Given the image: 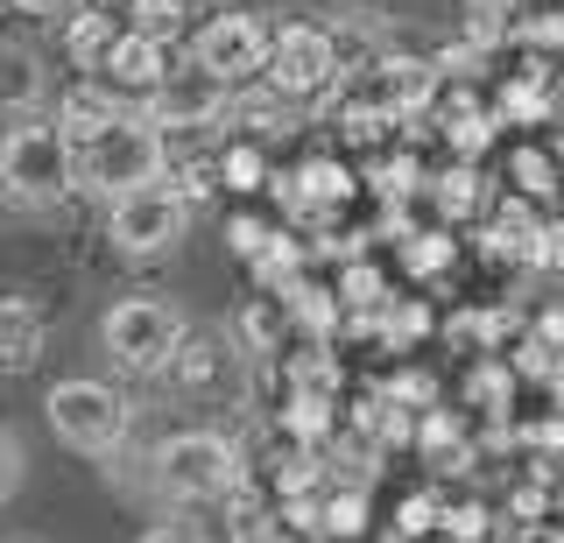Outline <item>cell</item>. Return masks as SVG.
<instances>
[{
	"label": "cell",
	"mask_w": 564,
	"mask_h": 543,
	"mask_svg": "<svg viewBox=\"0 0 564 543\" xmlns=\"http://www.w3.org/2000/svg\"><path fill=\"white\" fill-rule=\"evenodd\" d=\"M0 191H8V205H57L78 191V142L64 134L57 113H22L8 120V142H0Z\"/></svg>",
	"instance_id": "cell-1"
},
{
	"label": "cell",
	"mask_w": 564,
	"mask_h": 543,
	"mask_svg": "<svg viewBox=\"0 0 564 543\" xmlns=\"http://www.w3.org/2000/svg\"><path fill=\"white\" fill-rule=\"evenodd\" d=\"M170 177V134L155 128L149 113H120L113 128H99L93 142H78V191H99V198H128V191H149Z\"/></svg>",
	"instance_id": "cell-2"
},
{
	"label": "cell",
	"mask_w": 564,
	"mask_h": 543,
	"mask_svg": "<svg viewBox=\"0 0 564 543\" xmlns=\"http://www.w3.org/2000/svg\"><path fill=\"white\" fill-rule=\"evenodd\" d=\"M149 473L170 501H226V495H240L247 459H240L234 437H219V431H176L149 452Z\"/></svg>",
	"instance_id": "cell-3"
},
{
	"label": "cell",
	"mask_w": 564,
	"mask_h": 543,
	"mask_svg": "<svg viewBox=\"0 0 564 543\" xmlns=\"http://www.w3.org/2000/svg\"><path fill=\"white\" fill-rule=\"evenodd\" d=\"M184 339H191L184 311L163 304V296H120L99 318V346L113 354L120 374H170L176 354H184Z\"/></svg>",
	"instance_id": "cell-4"
},
{
	"label": "cell",
	"mask_w": 564,
	"mask_h": 543,
	"mask_svg": "<svg viewBox=\"0 0 564 543\" xmlns=\"http://www.w3.org/2000/svg\"><path fill=\"white\" fill-rule=\"evenodd\" d=\"M43 424L64 437V445L93 452V459H113L120 445H128L134 431V402L120 389H106V381H57V389L43 395Z\"/></svg>",
	"instance_id": "cell-5"
},
{
	"label": "cell",
	"mask_w": 564,
	"mask_h": 543,
	"mask_svg": "<svg viewBox=\"0 0 564 543\" xmlns=\"http://www.w3.org/2000/svg\"><path fill=\"white\" fill-rule=\"evenodd\" d=\"M261 85L282 93L290 107H311V99H325L332 85H346V57H339L332 22H275V50H269Z\"/></svg>",
	"instance_id": "cell-6"
},
{
	"label": "cell",
	"mask_w": 564,
	"mask_h": 543,
	"mask_svg": "<svg viewBox=\"0 0 564 543\" xmlns=\"http://www.w3.org/2000/svg\"><path fill=\"white\" fill-rule=\"evenodd\" d=\"M184 226H191V198L170 177L149 184V191H128V198H106V240H113V254H128V261L170 254L176 240H184Z\"/></svg>",
	"instance_id": "cell-7"
},
{
	"label": "cell",
	"mask_w": 564,
	"mask_h": 543,
	"mask_svg": "<svg viewBox=\"0 0 564 543\" xmlns=\"http://www.w3.org/2000/svg\"><path fill=\"white\" fill-rule=\"evenodd\" d=\"M269 50H275V22L261 8H219L205 29H191V43H184V57L191 64H205V72H219L226 85H247V78H261L269 72Z\"/></svg>",
	"instance_id": "cell-8"
},
{
	"label": "cell",
	"mask_w": 564,
	"mask_h": 543,
	"mask_svg": "<svg viewBox=\"0 0 564 543\" xmlns=\"http://www.w3.org/2000/svg\"><path fill=\"white\" fill-rule=\"evenodd\" d=\"M445 64L437 57H416V50H381L375 64L360 72V85L381 99L388 113L402 120V128H416V120H431V107H437V93H445Z\"/></svg>",
	"instance_id": "cell-9"
},
{
	"label": "cell",
	"mask_w": 564,
	"mask_h": 543,
	"mask_svg": "<svg viewBox=\"0 0 564 543\" xmlns=\"http://www.w3.org/2000/svg\"><path fill=\"white\" fill-rule=\"evenodd\" d=\"M234 93H240V85H226L219 72H205V64L184 57V64H176V78L141 113H149L163 134H176V128H219V120L234 113Z\"/></svg>",
	"instance_id": "cell-10"
},
{
	"label": "cell",
	"mask_w": 564,
	"mask_h": 543,
	"mask_svg": "<svg viewBox=\"0 0 564 543\" xmlns=\"http://www.w3.org/2000/svg\"><path fill=\"white\" fill-rule=\"evenodd\" d=\"M176 50H184V43H163V36H141V29H128L120 50H113V64H106L99 78L113 85V93H128L134 107H149V99L176 78V64H184Z\"/></svg>",
	"instance_id": "cell-11"
},
{
	"label": "cell",
	"mask_w": 564,
	"mask_h": 543,
	"mask_svg": "<svg viewBox=\"0 0 564 543\" xmlns=\"http://www.w3.org/2000/svg\"><path fill=\"white\" fill-rule=\"evenodd\" d=\"M128 8L134 0H78V14H70V29H64V57L78 64V78H99L106 64H113L120 36L134 29Z\"/></svg>",
	"instance_id": "cell-12"
},
{
	"label": "cell",
	"mask_w": 564,
	"mask_h": 543,
	"mask_svg": "<svg viewBox=\"0 0 564 543\" xmlns=\"http://www.w3.org/2000/svg\"><path fill=\"white\" fill-rule=\"evenodd\" d=\"M170 389L191 395V402L226 395V389H234V346L212 339V332H191L184 354H176V367H170Z\"/></svg>",
	"instance_id": "cell-13"
},
{
	"label": "cell",
	"mask_w": 564,
	"mask_h": 543,
	"mask_svg": "<svg viewBox=\"0 0 564 543\" xmlns=\"http://www.w3.org/2000/svg\"><path fill=\"white\" fill-rule=\"evenodd\" d=\"M50 113L64 120L70 142H93L99 128H113L120 113H134V99H128V93H113L106 78H78V85H64V93H57V107H50Z\"/></svg>",
	"instance_id": "cell-14"
},
{
	"label": "cell",
	"mask_w": 564,
	"mask_h": 543,
	"mask_svg": "<svg viewBox=\"0 0 564 543\" xmlns=\"http://www.w3.org/2000/svg\"><path fill=\"white\" fill-rule=\"evenodd\" d=\"M543 205L522 198V191H508V198H494L487 213V254L494 261H536V240H543Z\"/></svg>",
	"instance_id": "cell-15"
},
{
	"label": "cell",
	"mask_w": 564,
	"mask_h": 543,
	"mask_svg": "<svg viewBox=\"0 0 564 543\" xmlns=\"http://www.w3.org/2000/svg\"><path fill=\"white\" fill-rule=\"evenodd\" d=\"M43 332H50L43 304H35L29 290H14L8 304H0V360H8V374H29V367H35V354H43Z\"/></svg>",
	"instance_id": "cell-16"
},
{
	"label": "cell",
	"mask_w": 564,
	"mask_h": 543,
	"mask_svg": "<svg viewBox=\"0 0 564 543\" xmlns=\"http://www.w3.org/2000/svg\"><path fill=\"white\" fill-rule=\"evenodd\" d=\"M43 57L14 36V43H0V113L8 120H22V113H43Z\"/></svg>",
	"instance_id": "cell-17"
},
{
	"label": "cell",
	"mask_w": 564,
	"mask_h": 543,
	"mask_svg": "<svg viewBox=\"0 0 564 543\" xmlns=\"http://www.w3.org/2000/svg\"><path fill=\"white\" fill-rule=\"evenodd\" d=\"M219 184H226V198H261V191H275L269 142H261V134H226V149H219Z\"/></svg>",
	"instance_id": "cell-18"
},
{
	"label": "cell",
	"mask_w": 564,
	"mask_h": 543,
	"mask_svg": "<svg viewBox=\"0 0 564 543\" xmlns=\"http://www.w3.org/2000/svg\"><path fill=\"white\" fill-rule=\"evenodd\" d=\"M423 198L437 205V219H445V226H466V219L487 205V191H480V163H458V155H445V163L431 170V191H423Z\"/></svg>",
	"instance_id": "cell-19"
},
{
	"label": "cell",
	"mask_w": 564,
	"mask_h": 543,
	"mask_svg": "<svg viewBox=\"0 0 564 543\" xmlns=\"http://www.w3.org/2000/svg\"><path fill=\"white\" fill-rule=\"evenodd\" d=\"M508 184H516L522 198L551 205L557 191H564V155L551 142H516V149H508Z\"/></svg>",
	"instance_id": "cell-20"
},
{
	"label": "cell",
	"mask_w": 564,
	"mask_h": 543,
	"mask_svg": "<svg viewBox=\"0 0 564 543\" xmlns=\"http://www.w3.org/2000/svg\"><path fill=\"white\" fill-rule=\"evenodd\" d=\"M402 275H416V283H431V275H445L452 261H458V240H452V226H423V234H402Z\"/></svg>",
	"instance_id": "cell-21"
},
{
	"label": "cell",
	"mask_w": 564,
	"mask_h": 543,
	"mask_svg": "<svg viewBox=\"0 0 564 543\" xmlns=\"http://www.w3.org/2000/svg\"><path fill=\"white\" fill-rule=\"evenodd\" d=\"M508 50H522V57H536V64H551V72H564V14L557 8H529L522 22H516V43Z\"/></svg>",
	"instance_id": "cell-22"
},
{
	"label": "cell",
	"mask_w": 564,
	"mask_h": 543,
	"mask_svg": "<svg viewBox=\"0 0 564 543\" xmlns=\"http://www.w3.org/2000/svg\"><path fill=\"white\" fill-rule=\"evenodd\" d=\"M282 325H290V304H282V296H254V304L240 311V354H254V360L282 354Z\"/></svg>",
	"instance_id": "cell-23"
},
{
	"label": "cell",
	"mask_w": 564,
	"mask_h": 543,
	"mask_svg": "<svg viewBox=\"0 0 564 543\" xmlns=\"http://www.w3.org/2000/svg\"><path fill=\"white\" fill-rule=\"evenodd\" d=\"M375 508H367V487H325V543H360Z\"/></svg>",
	"instance_id": "cell-24"
},
{
	"label": "cell",
	"mask_w": 564,
	"mask_h": 543,
	"mask_svg": "<svg viewBox=\"0 0 564 543\" xmlns=\"http://www.w3.org/2000/svg\"><path fill=\"white\" fill-rule=\"evenodd\" d=\"M494 501H480V495H458V501H445V530L437 536H452V543H501L508 530H494Z\"/></svg>",
	"instance_id": "cell-25"
},
{
	"label": "cell",
	"mask_w": 564,
	"mask_h": 543,
	"mask_svg": "<svg viewBox=\"0 0 564 543\" xmlns=\"http://www.w3.org/2000/svg\"><path fill=\"white\" fill-rule=\"evenodd\" d=\"M128 22L141 29V36H163V43H191V22L176 14V0H134Z\"/></svg>",
	"instance_id": "cell-26"
},
{
	"label": "cell",
	"mask_w": 564,
	"mask_h": 543,
	"mask_svg": "<svg viewBox=\"0 0 564 543\" xmlns=\"http://www.w3.org/2000/svg\"><path fill=\"white\" fill-rule=\"evenodd\" d=\"M275 234H282V219H269V213H234L226 219V248H234L240 261H254Z\"/></svg>",
	"instance_id": "cell-27"
},
{
	"label": "cell",
	"mask_w": 564,
	"mask_h": 543,
	"mask_svg": "<svg viewBox=\"0 0 564 543\" xmlns=\"http://www.w3.org/2000/svg\"><path fill=\"white\" fill-rule=\"evenodd\" d=\"M22 473H29L22 431H0V495H22Z\"/></svg>",
	"instance_id": "cell-28"
},
{
	"label": "cell",
	"mask_w": 564,
	"mask_h": 543,
	"mask_svg": "<svg viewBox=\"0 0 564 543\" xmlns=\"http://www.w3.org/2000/svg\"><path fill=\"white\" fill-rule=\"evenodd\" d=\"M141 543H234V530H226V536H205L198 522H155Z\"/></svg>",
	"instance_id": "cell-29"
},
{
	"label": "cell",
	"mask_w": 564,
	"mask_h": 543,
	"mask_svg": "<svg viewBox=\"0 0 564 543\" xmlns=\"http://www.w3.org/2000/svg\"><path fill=\"white\" fill-rule=\"evenodd\" d=\"M536 269L564 275V219H543V240H536Z\"/></svg>",
	"instance_id": "cell-30"
},
{
	"label": "cell",
	"mask_w": 564,
	"mask_h": 543,
	"mask_svg": "<svg viewBox=\"0 0 564 543\" xmlns=\"http://www.w3.org/2000/svg\"><path fill=\"white\" fill-rule=\"evenodd\" d=\"M508 543H564V522H522L508 530Z\"/></svg>",
	"instance_id": "cell-31"
},
{
	"label": "cell",
	"mask_w": 564,
	"mask_h": 543,
	"mask_svg": "<svg viewBox=\"0 0 564 543\" xmlns=\"http://www.w3.org/2000/svg\"><path fill=\"white\" fill-rule=\"evenodd\" d=\"M219 8H234V0H176V14H184L191 29H205V22H212Z\"/></svg>",
	"instance_id": "cell-32"
},
{
	"label": "cell",
	"mask_w": 564,
	"mask_h": 543,
	"mask_svg": "<svg viewBox=\"0 0 564 543\" xmlns=\"http://www.w3.org/2000/svg\"><path fill=\"white\" fill-rule=\"evenodd\" d=\"M22 14H57V8H70V0H14Z\"/></svg>",
	"instance_id": "cell-33"
},
{
	"label": "cell",
	"mask_w": 564,
	"mask_h": 543,
	"mask_svg": "<svg viewBox=\"0 0 564 543\" xmlns=\"http://www.w3.org/2000/svg\"><path fill=\"white\" fill-rule=\"evenodd\" d=\"M423 543H452V536H423Z\"/></svg>",
	"instance_id": "cell-34"
},
{
	"label": "cell",
	"mask_w": 564,
	"mask_h": 543,
	"mask_svg": "<svg viewBox=\"0 0 564 543\" xmlns=\"http://www.w3.org/2000/svg\"><path fill=\"white\" fill-rule=\"evenodd\" d=\"M14 543H35V536H14Z\"/></svg>",
	"instance_id": "cell-35"
},
{
	"label": "cell",
	"mask_w": 564,
	"mask_h": 543,
	"mask_svg": "<svg viewBox=\"0 0 564 543\" xmlns=\"http://www.w3.org/2000/svg\"><path fill=\"white\" fill-rule=\"evenodd\" d=\"M501 543H508V536H501Z\"/></svg>",
	"instance_id": "cell-36"
}]
</instances>
